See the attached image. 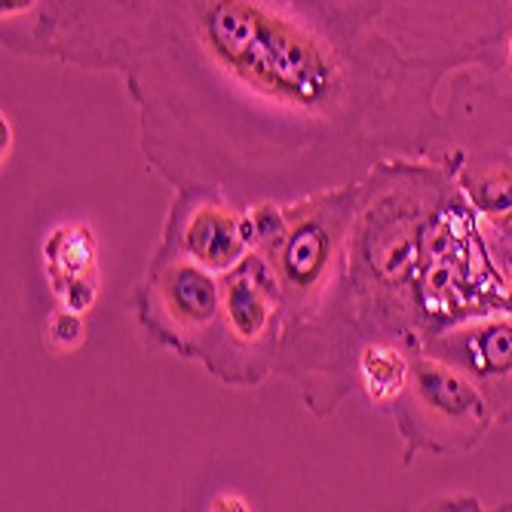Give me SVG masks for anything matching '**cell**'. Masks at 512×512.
Returning a JSON list of instances; mask_svg holds the SVG:
<instances>
[{
	"instance_id": "obj_3",
	"label": "cell",
	"mask_w": 512,
	"mask_h": 512,
	"mask_svg": "<svg viewBox=\"0 0 512 512\" xmlns=\"http://www.w3.org/2000/svg\"><path fill=\"white\" fill-rule=\"evenodd\" d=\"M188 249L212 267H227L243 252V240L237 234V224L230 215H221L215 209L200 212L188 227Z\"/></svg>"
},
{
	"instance_id": "obj_6",
	"label": "cell",
	"mask_w": 512,
	"mask_h": 512,
	"mask_svg": "<svg viewBox=\"0 0 512 512\" xmlns=\"http://www.w3.org/2000/svg\"><path fill=\"white\" fill-rule=\"evenodd\" d=\"M362 375H365L371 393H375L378 399H390L405 387L408 365L396 350L375 347V350H368L365 359H362Z\"/></svg>"
},
{
	"instance_id": "obj_5",
	"label": "cell",
	"mask_w": 512,
	"mask_h": 512,
	"mask_svg": "<svg viewBox=\"0 0 512 512\" xmlns=\"http://www.w3.org/2000/svg\"><path fill=\"white\" fill-rule=\"evenodd\" d=\"M227 313H230V325L252 338L261 332V325L267 319V307H264V298H261V289L255 286L252 273H240L234 283H230V292H227Z\"/></svg>"
},
{
	"instance_id": "obj_8",
	"label": "cell",
	"mask_w": 512,
	"mask_h": 512,
	"mask_svg": "<svg viewBox=\"0 0 512 512\" xmlns=\"http://www.w3.org/2000/svg\"><path fill=\"white\" fill-rule=\"evenodd\" d=\"M86 261H89V246H86V240L71 237V240L65 243V249H62V267L71 270V273H80V270L86 267Z\"/></svg>"
},
{
	"instance_id": "obj_10",
	"label": "cell",
	"mask_w": 512,
	"mask_h": 512,
	"mask_svg": "<svg viewBox=\"0 0 512 512\" xmlns=\"http://www.w3.org/2000/svg\"><path fill=\"white\" fill-rule=\"evenodd\" d=\"M509 59H512V40H509Z\"/></svg>"
},
{
	"instance_id": "obj_2",
	"label": "cell",
	"mask_w": 512,
	"mask_h": 512,
	"mask_svg": "<svg viewBox=\"0 0 512 512\" xmlns=\"http://www.w3.org/2000/svg\"><path fill=\"white\" fill-rule=\"evenodd\" d=\"M417 396L424 399L436 414L448 417L451 424H470L482 430L485 424V405L482 396L463 378L442 365H424L417 371Z\"/></svg>"
},
{
	"instance_id": "obj_4",
	"label": "cell",
	"mask_w": 512,
	"mask_h": 512,
	"mask_svg": "<svg viewBox=\"0 0 512 512\" xmlns=\"http://www.w3.org/2000/svg\"><path fill=\"white\" fill-rule=\"evenodd\" d=\"M169 301L178 310V316L206 322L215 307H218V292L215 283L197 267H178L172 283H169Z\"/></svg>"
},
{
	"instance_id": "obj_7",
	"label": "cell",
	"mask_w": 512,
	"mask_h": 512,
	"mask_svg": "<svg viewBox=\"0 0 512 512\" xmlns=\"http://www.w3.org/2000/svg\"><path fill=\"white\" fill-rule=\"evenodd\" d=\"M322 261V234L319 230H304L298 234L286 252V267L301 279V276H310Z\"/></svg>"
},
{
	"instance_id": "obj_1",
	"label": "cell",
	"mask_w": 512,
	"mask_h": 512,
	"mask_svg": "<svg viewBox=\"0 0 512 512\" xmlns=\"http://www.w3.org/2000/svg\"><path fill=\"white\" fill-rule=\"evenodd\" d=\"M430 0H138L135 68L181 74L267 111L329 117L359 92L399 86V71L436 80L448 65L411 56L417 37L387 31Z\"/></svg>"
},
{
	"instance_id": "obj_9",
	"label": "cell",
	"mask_w": 512,
	"mask_h": 512,
	"mask_svg": "<svg viewBox=\"0 0 512 512\" xmlns=\"http://www.w3.org/2000/svg\"><path fill=\"white\" fill-rule=\"evenodd\" d=\"M28 4V0H4V13H16Z\"/></svg>"
}]
</instances>
